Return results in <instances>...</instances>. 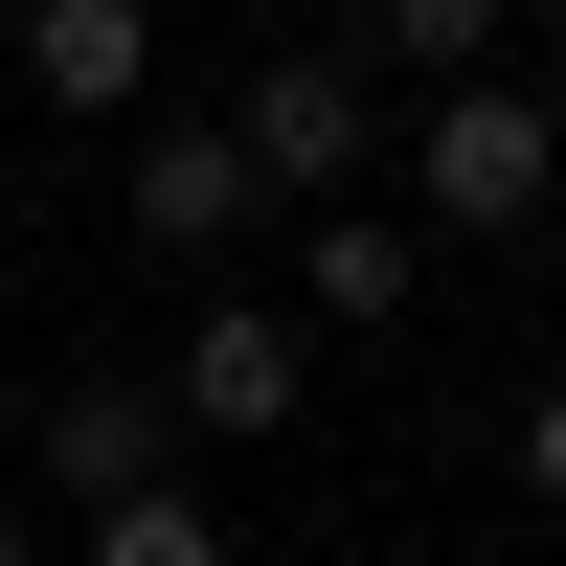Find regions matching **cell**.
<instances>
[{
  "label": "cell",
  "mask_w": 566,
  "mask_h": 566,
  "mask_svg": "<svg viewBox=\"0 0 566 566\" xmlns=\"http://www.w3.org/2000/svg\"><path fill=\"white\" fill-rule=\"evenodd\" d=\"M69 566H227V499H91V522H69Z\"/></svg>",
  "instance_id": "ba28073f"
},
{
  "label": "cell",
  "mask_w": 566,
  "mask_h": 566,
  "mask_svg": "<svg viewBox=\"0 0 566 566\" xmlns=\"http://www.w3.org/2000/svg\"><path fill=\"white\" fill-rule=\"evenodd\" d=\"M114 181H136V250H159V272H205L227 227L272 205V181H250V136H227V114H136V136H114Z\"/></svg>",
  "instance_id": "3957f363"
},
{
  "label": "cell",
  "mask_w": 566,
  "mask_h": 566,
  "mask_svg": "<svg viewBox=\"0 0 566 566\" xmlns=\"http://www.w3.org/2000/svg\"><path fill=\"white\" fill-rule=\"evenodd\" d=\"M295 386H317V340H295L272 295H205V317H181V363H159L181 431H295Z\"/></svg>",
  "instance_id": "277c9868"
},
{
  "label": "cell",
  "mask_w": 566,
  "mask_h": 566,
  "mask_svg": "<svg viewBox=\"0 0 566 566\" xmlns=\"http://www.w3.org/2000/svg\"><path fill=\"white\" fill-rule=\"evenodd\" d=\"M0 566H45V522H23V499H0Z\"/></svg>",
  "instance_id": "8fae6325"
},
{
  "label": "cell",
  "mask_w": 566,
  "mask_h": 566,
  "mask_svg": "<svg viewBox=\"0 0 566 566\" xmlns=\"http://www.w3.org/2000/svg\"><path fill=\"white\" fill-rule=\"evenodd\" d=\"M23 91L45 114H159V0H23Z\"/></svg>",
  "instance_id": "8992f818"
},
{
  "label": "cell",
  "mask_w": 566,
  "mask_h": 566,
  "mask_svg": "<svg viewBox=\"0 0 566 566\" xmlns=\"http://www.w3.org/2000/svg\"><path fill=\"white\" fill-rule=\"evenodd\" d=\"M386 159H408V205H431V227H476V250H499V227H544V205H566V114H544L522 69H453L431 114L386 136Z\"/></svg>",
  "instance_id": "6da1fadb"
},
{
  "label": "cell",
  "mask_w": 566,
  "mask_h": 566,
  "mask_svg": "<svg viewBox=\"0 0 566 566\" xmlns=\"http://www.w3.org/2000/svg\"><path fill=\"white\" fill-rule=\"evenodd\" d=\"M159 476H181V408L114 386V363H69V386H45V499L91 522V499H159Z\"/></svg>",
  "instance_id": "5b68a950"
},
{
  "label": "cell",
  "mask_w": 566,
  "mask_h": 566,
  "mask_svg": "<svg viewBox=\"0 0 566 566\" xmlns=\"http://www.w3.org/2000/svg\"><path fill=\"white\" fill-rule=\"evenodd\" d=\"M522 23H566V0H522Z\"/></svg>",
  "instance_id": "7c38bea8"
},
{
  "label": "cell",
  "mask_w": 566,
  "mask_h": 566,
  "mask_svg": "<svg viewBox=\"0 0 566 566\" xmlns=\"http://www.w3.org/2000/svg\"><path fill=\"white\" fill-rule=\"evenodd\" d=\"M499 23H522V0H386V69L453 91V69H499Z\"/></svg>",
  "instance_id": "9c48e42d"
},
{
  "label": "cell",
  "mask_w": 566,
  "mask_h": 566,
  "mask_svg": "<svg viewBox=\"0 0 566 566\" xmlns=\"http://www.w3.org/2000/svg\"><path fill=\"white\" fill-rule=\"evenodd\" d=\"M295 317L386 340V317H408V227H386V205H317V295H295Z\"/></svg>",
  "instance_id": "52a82bcc"
},
{
  "label": "cell",
  "mask_w": 566,
  "mask_h": 566,
  "mask_svg": "<svg viewBox=\"0 0 566 566\" xmlns=\"http://www.w3.org/2000/svg\"><path fill=\"white\" fill-rule=\"evenodd\" d=\"M499 476H522V499H544V522H566V386L522 408V453H499Z\"/></svg>",
  "instance_id": "30bf717a"
},
{
  "label": "cell",
  "mask_w": 566,
  "mask_h": 566,
  "mask_svg": "<svg viewBox=\"0 0 566 566\" xmlns=\"http://www.w3.org/2000/svg\"><path fill=\"white\" fill-rule=\"evenodd\" d=\"M227 136H250V181H272V205H340V181L386 159V91H363L340 45H295V69H250V91H227Z\"/></svg>",
  "instance_id": "7a4b0ae2"
}]
</instances>
